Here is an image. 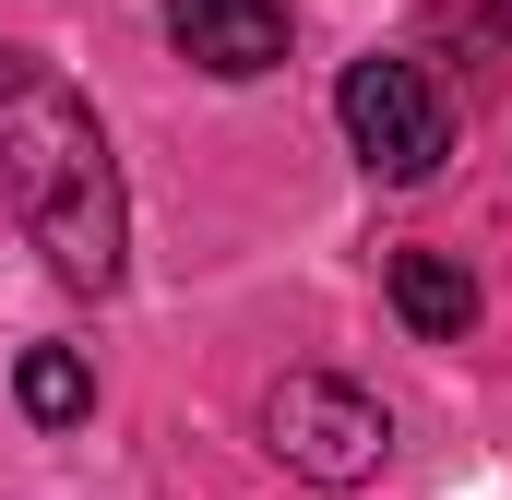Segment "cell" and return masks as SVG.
I'll return each mask as SVG.
<instances>
[{
    "mask_svg": "<svg viewBox=\"0 0 512 500\" xmlns=\"http://www.w3.org/2000/svg\"><path fill=\"white\" fill-rule=\"evenodd\" d=\"M0 203L12 227L48 250L60 286H120V250H131V215H120V155L96 108L36 60V48H0Z\"/></svg>",
    "mask_w": 512,
    "mask_h": 500,
    "instance_id": "obj_1",
    "label": "cell"
},
{
    "mask_svg": "<svg viewBox=\"0 0 512 500\" xmlns=\"http://www.w3.org/2000/svg\"><path fill=\"white\" fill-rule=\"evenodd\" d=\"M262 441H274V465L310 477V489H370L382 453H393V417L358 381H334V370H286L262 393Z\"/></svg>",
    "mask_w": 512,
    "mask_h": 500,
    "instance_id": "obj_2",
    "label": "cell"
},
{
    "mask_svg": "<svg viewBox=\"0 0 512 500\" xmlns=\"http://www.w3.org/2000/svg\"><path fill=\"white\" fill-rule=\"evenodd\" d=\"M334 120H346V143H358V167L393 179V191L453 155V96H441L417 60H358L346 96H334Z\"/></svg>",
    "mask_w": 512,
    "mask_h": 500,
    "instance_id": "obj_3",
    "label": "cell"
},
{
    "mask_svg": "<svg viewBox=\"0 0 512 500\" xmlns=\"http://www.w3.org/2000/svg\"><path fill=\"white\" fill-rule=\"evenodd\" d=\"M167 48L215 84H251L286 60V0H167Z\"/></svg>",
    "mask_w": 512,
    "mask_h": 500,
    "instance_id": "obj_4",
    "label": "cell"
},
{
    "mask_svg": "<svg viewBox=\"0 0 512 500\" xmlns=\"http://www.w3.org/2000/svg\"><path fill=\"white\" fill-rule=\"evenodd\" d=\"M393 310H405V334L417 346H465L477 334V274L453 262V250H393Z\"/></svg>",
    "mask_w": 512,
    "mask_h": 500,
    "instance_id": "obj_5",
    "label": "cell"
},
{
    "mask_svg": "<svg viewBox=\"0 0 512 500\" xmlns=\"http://www.w3.org/2000/svg\"><path fill=\"white\" fill-rule=\"evenodd\" d=\"M12 393H24V417H36V429H72V417H96V370H84L72 346H24Z\"/></svg>",
    "mask_w": 512,
    "mask_h": 500,
    "instance_id": "obj_6",
    "label": "cell"
}]
</instances>
